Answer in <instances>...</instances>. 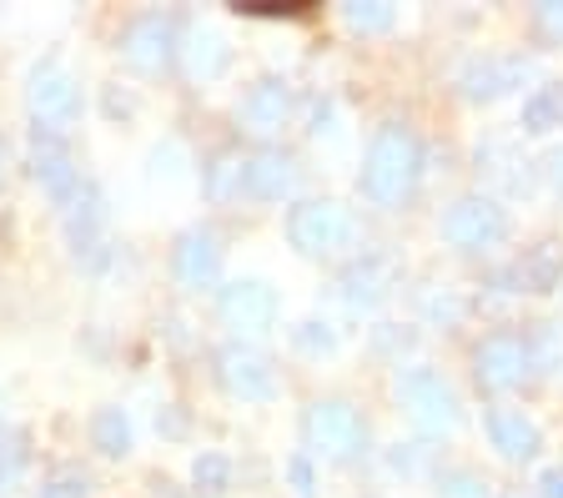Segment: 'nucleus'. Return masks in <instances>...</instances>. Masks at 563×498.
I'll return each instance as SVG.
<instances>
[{
  "label": "nucleus",
  "mask_w": 563,
  "mask_h": 498,
  "mask_svg": "<svg viewBox=\"0 0 563 498\" xmlns=\"http://www.w3.org/2000/svg\"><path fill=\"white\" fill-rule=\"evenodd\" d=\"M297 181V166L287 152H257L246 156V171H242V197L252 202H282Z\"/></svg>",
  "instance_id": "4468645a"
},
{
  "label": "nucleus",
  "mask_w": 563,
  "mask_h": 498,
  "mask_svg": "<svg viewBox=\"0 0 563 498\" xmlns=\"http://www.w3.org/2000/svg\"><path fill=\"white\" fill-rule=\"evenodd\" d=\"M559 121H563V86H539V91L523 101V131L543 136V131H553Z\"/></svg>",
  "instance_id": "5701e85b"
},
{
  "label": "nucleus",
  "mask_w": 563,
  "mask_h": 498,
  "mask_svg": "<svg viewBox=\"0 0 563 498\" xmlns=\"http://www.w3.org/2000/svg\"><path fill=\"white\" fill-rule=\"evenodd\" d=\"M488 439L508 463H523L539 453V428L528 423L518 408H493L488 413Z\"/></svg>",
  "instance_id": "f3484780"
},
{
  "label": "nucleus",
  "mask_w": 563,
  "mask_h": 498,
  "mask_svg": "<svg viewBox=\"0 0 563 498\" xmlns=\"http://www.w3.org/2000/svg\"><path fill=\"white\" fill-rule=\"evenodd\" d=\"M539 21H543V31H549V36H563V0H543Z\"/></svg>",
  "instance_id": "7c9ffc66"
},
{
  "label": "nucleus",
  "mask_w": 563,
  "mask_h": 498,
  "mask_svg": "<svg viewBox=\"0 0 563 498\" xmlns=\"http://www.w3.org/2000/svg\"><path fill=\"white\" fill-rule=\"evenodd\" d=\"M287 474H292V484H297V498H312V468H307L302 453H297V458L287 463Z\"/></svg>",
  "instance_id": "c756f323"
},
{
  "label": "nucleus",
  "mask_w": 563,
  "mask_h": 498,
  "mask_svg": "<svg viewBox=\"0 0 563 498\" xmlns=\"http://www.w3.org/2000/svg\"><path fill=\"white\" fill-rule=\"evenodd\" d=\"M191 484L201 488V494H222L227 484H232V458H227V453H201L197 463H191Z\"/></svg>",
  "instance_id": "393cba45"
},
{
  "label": "nucleus",
  "mask_w": 563,
  "mask_h": 498,
  "mask_svg": "<svg viewBox=\"0 0 563 498\" xmlns=\"http://www.w3.org/2000/svg\"><path fill=\"white\" fill-rule=\"evenodd\" d=\"M91 439L96 449L106 453V458H126L131 453V423L121 408H101V413L91 418Z\"/></svg>",
  "instance_id": "412c9836"
},
{
  "label": "nucleus",
  "mask_w": 563,
  "mask_h": 498,
  "mask_svg": "<svg viewBox=\"0 0 563 498\" xmlns=\"http://www.w3.org/2000/svg\"><path fill=\"white\" fill-rule=\"evenodd\" d=\"M387 287H393V262L387 257H363L352 262L347 273H342V297H347L352 308H373V302H383Z\"/></svg>",
  "instance_id": "a211bd4d"
},
{
  "label": "nucleus",
  "mask_w": 563,
  "mask_h": 498,
  "mask_svg": "<svg viewBox=\"0 0 563 498\" xmlns=\"http://www.w3.org/2000/svg\"><path fill=\"white\" fill-rule=\"evenodd\" d=\"M217 312H222V322L236 332H267L272 322H277V292H272L267 283H257V277H236V283L222 287Z\"/></svg>",
  "instance_id": "9d476101"
},
{
  "label": "nucleus",
  "mask_w": 563,
  "mask_h": 498,
  "mask_svg": "<svg viewBox=\"0 0 563 498\" xmlns=\"http://www.w3.org/2000/svg\"><path fill=\"white\" fill-rule=\"evenodd\" d=\"M246 15H302L307 5H282V0H252V5H236Z\"/></svg>",
  "instance_id": "c85d7f7f"
},
{
  "label": "nucleus",
  "mask_w": 563,
  "mask_h": 498,
  "mask_svg": "<svg viewBox=\"0 0 563 498\" xmlns=\"http://www.w3.org/2000/svg\"><path fill=\"white\" fill-rule=\"evenodd\" d=\"M438 498H488V484L473 478V474H453V478H443Z\"/></svg>",
  "instance_id": "bb28decb"
},
{
  "label": "nucleus",
  "mask_w": 563,
  "mask_h": 498,
  "mask_svg": "<svg viewBox=\"0 0 563 498\" xmlns=\"http://www.w3.org/2000/svg\"><path fill=\"white\" fill-rule=\"evenodd\" d=\"M398 398L408 418L422 433H448L457 423V398L433 368H402L398 373Z\"/></svg>",
  "instance_id": "39448f33"
},
{
  "label": "nucleus",
  "mask_w": 563,
  "mask_h": 498,
  "mask_svg": "<svg viewBox=\"0 0 563 498\" xmlns=\"http://www.w3.org/2000/svg\"><path fill=\"white\" fill-rule=\"evenodd\" d=\"M418 171H422L418 136L408 126H383L363 162V197L377 207H402L412 197V187H418Z\"/></svg>",
  "instance_id": "f257e3e1"
},
{
  "label": "nucleus",
  "mask_w": 563,
  "mask_h": 498,
  "mask_svg": "<svg viewBox=\"0 0 563 498\" xmlns=\"http://www.w3.org/2000/svg\"><path fill=\"white\" fill-rule=\"evenodd\" d=\"M342 21H347L352 31H363V36H377V31H387V25L398 21V5H387V0H347V5H342Z\"/></svg>",
  "instance_id": "b1692460"
},
{
  "label": "nucleus",
  "mask_w": 563,
  "mask_h": 498,
  "mask_svg": "<svg viewBox=\"0 0 563 498\" xmlns=\"http://www.w3.org/2000/svg\"><path fill=\"white\" fill-rule=\"evenodd\" d=\"M508 277H514L518 287H528V292H553V287H559V277H563V257H559V247H553V242L533 247Z\"/></svg>",
  "instance_id": "aec40b11"
},
{
  "label": "nucleus",
  "mask_w": 563,
  "mask_h": 498,
  "mask_svg": "<svg viewBox=\"0 0 563 498\" xmlns=\"http://www.w3.org/2000/svg\"><path fill=\"white\" fill-rule=\"evenodd\" d=\"M523 71L528 66L514 56H483L463 71V96H468V101H498V96H508L523 81Z\"/></svg>",
  "instance_id": "dca6fc26"
},
{
  "label": "nucleus",
  "mask_w": 563,
  "mask_h": 498,
  "mask_svg": "<svg viewBox=\"0 0 563 498\" xmlns=\"http://www.w3.org/2000/svg\"><path fill=\"white\" fill-rule=\"evenodd\" d=\"M106 197L96 181H81V191L66 202V237L76 247V257H96L106 242Z\"/></svg>",
  "instance_id": "f8f14e48"
},
{
  "label": "nucleus",
  "mask_w": 563,
  "mask_h": 498,
  "mask_svg": "<svg viewBox=\"0 0 563 498\" xmlns=\"http://www.w3.org/2000/svg\"><path fill=\"white\" fill-rule=\"evenodd\" d=\"M473 368H478V383L488 392H508V388H518V383L528 378L533 353H528V343L523 337H514V332H493V337H483Z\"/></svg>",
  "instance_id": "1a4fd4ad"
},
{
  "label": "nucleus",
  "mask_w": 563,
  "mask_h": 498,
  "mask_svg": "<svg viewBox=\"0 0 563 498\" xmlns=\"http://www.w3.org/2000/svg\"><path fill=\"white\" fill-rule=\"evenodd\" d=\"M242 171H246V156H236V152H222L217 162L207 166V197L211 202H232V197H242Z\"/></svg>",
  "instance_id": "4be33fe9"
},
{
  "label": "nucleus",
  "mask_w": 563,
  "mask_h": 498,
  "mask_svg": "<svg viewBox=\"0 0 563 498\" xmlns=\"http://www.w3.org/2000/svg\"><path fill=\"white\" fill-rule=\"evenodd\" d=\"M25 107H31L35 126L41 131H66L81 117V86L70 81V71H60L56 60H41L31 76H25Z\"/></svg>",
  "instance_id": "f03ea898"
},
{
  "label": "nucleus",
  "mask_w": 563,
  "mask_h": 498,
  "mask_svg": "<svg viewBox=\"0 0 563 498\" xmlns=\"http://www.w3.org/2000/svg\"><path fill=\"white\" fill-rule=\"evenodd\" d=\"M31 171H35V181L56 197L60 207L81 191V177H76V162H70V152H66V142H60L56 131H41L35 126V136H31Z\"/></svg>",
  "instance_id": "9b49d317"
},
{
  "label": "nucleus",
  "mask_w": 563,
  "mask_h": 498,
  "mask_svg": "<svg viewBox=\"0 0 563 498\" xmlns=\"http://www.w3.org/2000/svg\"><path fill=\"white\" fill-rule=\"evenodd\" d=\"M25 463V439L15 428H0V484H11Z\"/></svg>",
  "instance_id": "a878e982"
},
{
  "label": "nucleus",
  "mask_w": 563,
  "mask_h": 498,
  "mask_svg": "<svg viewBox=\"0 0 563 498\" xmlns=\"http://www.w3.org/2000/svg\"><path fill=\"white\" fill-rule=\"evenodd\" d=\"M297 347H307V353H332L328 322H302V328H297Z\"/></svg>",
  "instance_id": "cd10ccee"
},
{
  "label": "nucleus",
  "mask_w": 563,
  "mask_h": 498,
  "mask_svg": "<svg viewBox=\"0 0 563 498\" xmlns=\"http://www.w3.org/2000/svg\"><path fill=\"white\" fill-rule=\"evenodd\" d=\"M352 237V217L338 202H297L287 212V242L302 257H328Z\"/></svg>",
  "instance_id": "20e7f679"
},
{
  "label": "nucleus",
  "mask_w": 563,
  "mask_h": 498,
  "mask_svg": "<svg viewBox=\"0 0 563 498\" xmlns=\"http://www.w3.org/2000/svg\"><path fill=\"white\" fill-rule=\"evenodd\" d=\"M172 56H176V21L172 15L152 11V15H141V21L126 25V36H121V60H126L131 71L156 76Z\"/></svg>",
  "instance_id": "6e6552de"
},
{
  "label": "nucleus",
  "mask_w": 563,
  "mask_h": 498,
  "mask_svg": "<svg viewBox=\"0 0 563 498\" xmlns=\"http://www.w3.org/2000/svg\"><path fill=\"white\" fill-rule=\"evenodd\" d=\"M539 488H543V498H563V468H549L539 478Z\"/></svg>",
  "instance_id": "473e14b6"
},
{
  "label": "nucleus",
  "mask_w": 563,
  "mask_h": 498,
  "mask_svg": "<svg viewBox=\"0 0 563 498\" xmlns=\"http://www.w3.org/2000/svg\"><path fill=\"white\" fill-rule=\"evenodd\" d=\"M217 378H222V388L232 392V398H242V403H267L272 392H277L272 363L246 343H232L217 353Z\"/></svg>",
  "instance_id": "0eeeda50"
},
{
  "label": "nucleus",
  "mask_w": 563,
  "mask_h": 498,
  "mask_svg": "<svg viewBox=\"0 0 563 498\" xmlns=\"http://www.w3.org/2000/svg\"><path fill=\"white\" fill-rule=\"evenodd\" d=\"M504 232H508V217H504V207L488 202V197H463V202H453L443 217V242L457 252L498 247Z\"/></svg>",
  "instance_id": "423d86ee"
},
{
  "label": "nucleus",
  "mask_w": 563,
  "mask_h": 498,
  "mask_svg": "<svg viewBox=\"0 0 563 498\" xmlns=\"http://www.w3.org/2000/svg\"><path fill=\"white\" fill-rule=\"evenodd\" d=\"M227 36L222 31H211V25H197L187 36V46H181V66H187L191 81H211V76L227 71Z\"/></svg>",
  "instance_id": "6ab92c4d"
},
{
  "label": "nucleus",
  "mask_w": 563,
  "mask_h": 498,
  "mask_svg": "<svg viewBox=\"0 0 563 498\" xmlns=\"http://www.w3.org/2000/svg\"><path fill=\"white\" fill-rule=\"evenodd\" d=\"M41 498H86V484L81 478H56L51 488H41Z\"/></svg>",
  "instance_id": "2f4dec72"
},
{
  "label": "nucleus",
  "mask_w": 563,
  "mask_h": 498,
  "mask_svg": "<svg viewBox=\"0 0 563 498\" xmlns=\"http://www.w3.org/2000/svg\"><path fill=\"white\" fill-rule=\"evenodd\" d=\"M287 117H292V91H287V81H277V76H267V81L252 86V91L242 96V111H236L242 131H252V136H272V131H282Z\"/></svg>",
  "instance_id": "ddd939ff"
},
{
  "label": "nucleus",
  "mask_w": 563,
  "mask_h": 498,
  "mask_svg": "<svg viewBox=\"0 0 563 498\" xmlns=\"http://www.w3.org/2000/svg\"><path fill=\"white\" fill-rule=\"evenodd\" d=\"M302 433H307V443H312V453H322V458H332V463L357 458V453H363V443H367L363 418L352 413L347 403H338V398L307 408Z\"/></svg>",
  "instance_id": "7ed1b4c3"
},
{
  "label": "nucleus",
  "mask_w": 563,
  "mask_h": 498,
  "mask_svg": "<svg viewBox=\"0 0 563 498\" xmlns=\"http://www.w3.org/2000/svg\"><path fill=\"white\" fill-rule=\"evenodd\" d=\"M217 267H222V247H217V237H211L207 226L181 232V242H176V277H181V287H191V292L211 287L217 283Z\"/></svg>",
  "instance_id": "2eb2a0df"
}]
</instances>
